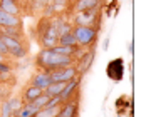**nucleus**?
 I'll return each instance as SVG.
<instances>
[{
  "instance_id": "1",
  "label": "nucleus",
  "mask_w": 146,
  "mask_h": 117,
  "mask_svg": "<svg viewBox=\"0 0 146 117\" xmlns=\"http://www.w3.org/2000/svg\"><path fill=\"white\" fill-rule=\"evenodd\" d=\"M72 62H74L72 57H69V55H60V54H56L50 49H44L35 57V67L44 70V72H52V70L72 65Z\"/></svg>"
},
{
  "instance_id": "2",
  "label": "nucleus",
  "mask_w": 146,
  "mask_h": 117,
  "mask_svg": "<svg viewBox=\"0 0 146 117\" xmlns=\"http://www.w3.org/2000/svg\"><path fill=\"white\" fill-rule=\"evenodd\" d=\"M2 40L9 50V55L14 58H24L27 54H29V42L27 40H17V39H12L5 34H2Z\"/></svg>"
},
{
  "instance_id": "3",
  "label": "nucleus",
  "mask_w": 146,
  "mask_h": 117,
  "mask_svg": "<svg viewBox=\"0 0 146 117\" xmlns=\"http://www.w3.org/2000/svg\"><path fill=\"white\" fill-rule=\"evenodd\" d=\"M72 34L81 47H92L98 39V29L89 25H76L72 29Z\"/></svg>"
},
{
  "instance_id": "4",
  "label": "nucleus",
  "mask_w": 146,
  "mask_h": 117,
  "mask_svg": "<svg viewBox=\"0 0 146 117\" xmlns=\"http://www.w3.org/2000/svg\"><path fill=\"white\" fill-rule=\"evenodd\" d=\"M106 72H108V77H109L111 80L119 82V80L123 79V75H124V60H123L121 57L111 60V62L108 64Z\"/></svg>"
},
{
  "instance_id": "5",
  "label": "nucleus",
  "mask_w": 146,
  "mask_h": 117,
  "mask_svg": "<svg viewBox=\"0 0 146 117\" xmlns=\"http://www.w3.org/2000/svg\"><path fill=\"white\" fill-rule=\"evenodd\" d=\"M50 74V80L52 82H67L74 77H77V69L74 65H69V67H64V69H57V70H52Z\"/></svg>"
},
{
  "instance_id": "6",
  "label": "nucleus",
  "mask_w": 146,
  "mask_h": 117,
  "mask_svg": "<svg viewBox=\"0 0 146 117\" xmlns=\"http://www.w3.org/2000/svg\"><path fill=\"white\" fill-rule=\"evenodd\" d=\"M57 117H79V102H77V99L66 101V102L60 104Z\"/></svg>"
},
{
  "instance_id": "7",
  "label": "nucleus",
  "mask_w": 146,
  "mask_h": 117,
  "mask_svg": "<svg viewBox=\"0 0 146 117\" xmlns=\"http://www.w3.org/2000/svg\"><path fill=\"white\" fill-rule=\"evenodd\" d=\"M79 82H81V75H77V77H74V79H71V80L66 82V85H64L62 92H60V95H59L62 102L72 99V94L76 92V90H79Z\"/></svg>"
},
{
  "instance_id": "8",
  "label": "nucleus",
  "mask_w": 146,
  "mask_h": 117,
  "mask_svg": "<svg viewBox=\"0 0 146 117\" xmlns=\"http://www.w3.org/2000/svg\"><path fill=\"white\" fill-rule=\"evenodd\" d=\"M15 25H22V18L19 15H12L0 9V29L2 27H15Z\"/></svg>"
},
{
  "instance_id": "9",
  "label": "nucleus",
  "mask_w": 146,
  "mask_h": 117,
  "mask_svg": "<svg viewBox=\"0 0 146 117\" xmlns=\"http://www.w3.org/2000/svg\"><path fill=\"white\" fill-rule=\"evenodd\" d=\"M50 82H52V80H50V74L44 72V70H40L39 74H35V75L30 79V85H35V87L42 89V90H44Z\"/></svg>"
},
{
  "instance_id": "10",
  "label": "nucleus",
  "mask_w": 146,
  "mask_h": 117,
  "mask_svg": "<svg viewBox=\"0 0 146 117\" xmlns=\"http://www.w3.org/2000/svg\"><path fill=\"white\" fill-rule=\"evenodd\" d=\"M92 60H94V50L91 49L88 54H84L82 58L77 62V67H76V69H77V74H79V75H84V74L89 70V67H91Z\"/></svg>"
},
{
  "instance_id": "11",
  "label": "nucleus",
  "mask_w": 146,
  "mask_h": 117,
  "mask_svg": "<svg viewBox=\"0 0 146 117\" xmlns=\"http://www.w3.org/2000/svg\"><path fill=\"white\" fill-rule=\"evenodd\" d=\"M101 5V0H76L74 9L76 12H84V10H94Z\"/></svg>"
},
{
  "instance_id": "12",
  "label": "nucleus",
  "mask_w": 146,
  "mask_h": 117,
  "mask_svg": "<svg viewBox=\"0 0 146 117\" xmlns=\"http://www.w3.org/2000/svg\"><path fill=\"white\" fill-rule=\"evenodd\" d=\"M50 50H54L56 54H60V55H69V57H74L76 54H79V52H81V45L69 47V45H59V44H56L54 47H50Z\"/></svg>"
},
{
  "instance_id": "13",
  "label": "nucleus",
  "mask_w": 146,
  "mask_h": 117,
  "mask_svg": "<svg viewBox=\"0 0 146 117\" xmlns=\"http://www.w3.org/2000/svg\"><path fill=\"white\" fill-rule=\"evenodd\" d=\"M2 34L12 37V39H17V40H25V35H24V30H22V25H15V27H2Z\"/></svg>"
},
{
  "instance_id": "14",
  "label": "nucleus",
  "mask_w": 146,
  "mask_h": 117,
  "mask_svg": "<svg viewBox=\"0 0 146 117\" xmlns=\"http://www.w3.org/2000/svg\"><path fill=\"white\" fill-rule=\"evenodd\" d=\"M40 94H44V90L39 87H35V85H29V87L24 90V95H22V101L24 104H29L30 101H34V99H37Z\"/></svg>"
},
{
  "instance_id": "15",
  "label": "nucleus",
  "mask_w": 146,
  "mask_h": 117,
  "mask_svg": "<svg viewBox=\"0 0 146 117\" xmlns=\"http://www.w3.org/2000/svg\"><path fill=\"white\" fill-rule=\"evenodd\" d=\"M35 112H37V109H34L29 104H24V105H20L17 110L12 112V117H34Z\"/></svg>"
},
{
  "instance_id": "16",
  "label": "nucleus",
  "mask_w": 146,
  "mask_h": 117,
  "mask_svg": "<svg viewBox=\"0 0 146 117\" xmlns=\"http://www.w3.org/2000/svg\"><path fill=\"white\" fill-rule=\"evenodd\" d=\"M57 44H59V45H69V47L79 45V44H77V40H76V37H74L72 30L60 34V35H59V39H57Z\"/></svg>"
},
{
  "instance_id": "17",
  "label": "nucleus",
  "mask_w": 146,
  "mask_h": 117,
  "mask_svg": "<svg viewBox=\"0 0 146 117\" xmlns=\"http://www.w3.org/2000/svg\"><path fill=\"white\" fill-rule=\"evenodd\" d=\"M64 85H66V82H50V84L44 89V92L49 97H56V95H60Z\"/></svg>"
},
{
  "instance_id": "18",
  "label": "nucleus",
  "mask_w": 146,
  "mask_h": 117,
  "mask_svg": "<svg viewBox=\"0 0 146 117\" xmlns=\"http://www.w3.org/2000/svg\"><path fill=\"white\" fill-rule=\"evenodd\" d=\"M0 9L5 10V12H9V14H12V15H19V12H20L19 5L14 3L12 0H0Z\"/></svg>"
},
{
  "instance_id": "19",
  "label": "nucleus",
  "mask_w": 146,
  "mask_h": 117,
  "mask_svg": "<svg viewBox=\"0 0 146 117\" xmlns=\"http://www.w3.org/2000/svg\"><path fill=\"white\" fill-rule=\"evenodd\" d=\"M49 99H50V97H49V95H47V94L44 92V94H40V95H39L37 99L30 101V102H29V105H32L34 109H37V110H39V109H42V107H45V104L49 102Z\"/></svg>"
},
{
  "instance_id": "20",
  "label": "nucleus",
  "mask_w": 146,
  "mask_h": 117,
  "mask_svg": "<svg viewBox=\"0 0 146 117\" xmlns=\"http://www.w3.org/2000/svg\"><path fill=\"white\" fill-rule=\"evenodd\" d=\"M0 116L2 117H12V104H10V101H5L3 105L0 107Z\"/></svg>"
},
{
  "instance_id": "21",
  "label": "nucleus",
  "mask_w": 146,
  "mask_h": 117,
  "mask_svg": "<svg viewBox=\"0 0 146 117\" xmlns=\"http://www.w3.org/2000/svg\"><path fill=\"white\" fill-rule=\"evenodd\" d=\"M0 54H2L3 57H10V55H9V50H7V47H5L3 40H2V30H0Z\"/></svg>"
},
{
  "instance_id": "22",
  "label": "nucleus",
  "mask_w": 146,
  "mask_h": 117,
  "mask_svg": "<svg viewBox=\"0 0 146 117\" xmlns=\"http://www.w3.org/2000/svg\"><path fill=\"white\" fill-rule=\"evenodd\" d=\"M108 45H109V39H104V42H102V50H108Z\"/></svg>"
},
{
  "instance_id": "23",
  "label": "nucleus",
  "mask_w": 146,
  "mask_h": 117,
  "mask_svg": "<svg viewBox=\"0 0 146 117\" xmlns=\"http://www.w3.org/2000/svg\"><path fill=\"white\" fill-rule=\"evenodd\" d=\"M0 62H9V60H7V57H3V55L0 54Z\"/></svg>"
},
{
  "instance_id": "24",
  "label": "nucleus",
  "mask_w": 146,
  "mask_h": 117,
  "mask_svg": "<svg viewBox=\"0 0 146 117\" xmlns=\"http://www.w3.org/2000/svg\"><path fill=\"white\" fill-rule=\"evenodd\" d=\"M12 2H14V3H17V5H19V0H12Z\"/></svg>"
},
{
  "instance_id": "25",
  "label": "nucleus",
  "mask_w": 146,
  "mask_h": 117,
  "mask_svg": "<svg viewBox=\"0 0 146 117\" xmlns=\"http://www.w3.org/2000/svg\"><path fill=\"white\" fill-rule=\"evenodd\" d=\"M45 2H52V0H45Z\"/></svg>"
},
{
  "instance_id": "26",
  "label": "nucleus",
  "mask_w": 146,
  "mask_h": 117,
  "mask_svg": "<svg viewBox=\"0 0 146 117\" xmlns=\"http://www.w3.org/2000/svg\"><path fill=\"white\" fill-rule=\"evenodd\" d=\"M0 84H2V80H0Z\"/></svg>"
},
{
  "instance_id": "27",
  "label": "nucleus",
  "mask_w": 146,
  "mask_h": 117,
  "mask_svg": "<svg viewBox=\"0 0 146 117\" xmlns=\"http://www.w3.org/2000/svg\"><path fill=\"white\" fill-rule=\"evenodd\" d=\"M0 107H2V105H0Z\"/></svg>"
}]
</instances>
